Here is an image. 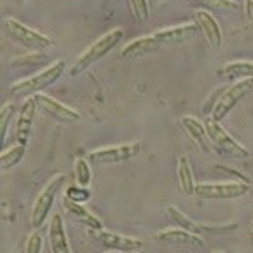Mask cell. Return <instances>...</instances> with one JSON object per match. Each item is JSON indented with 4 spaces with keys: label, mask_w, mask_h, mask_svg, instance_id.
<instances>
[{
    "label": "cell",
    "mask_w": 253,
    "mask_h": 253,
    "mask_svg": "<svg viewBox=\"0 0 253 253\" xmlns=\"http://www.w3.org/2000/svg\"><path fill=\"white\" fill-rule=\"evenodd\" d=\"M167 213H169L174 222L179 228L186 230L190 233H195V235H203V233H211V235H230V233L237 232V224H224V226H208V224H199V222H194L192 219L183 213L179 208L175 206H169L167 208Z\"/></svg>",
    "instance_id": "cell-9"
},
{
    "label": "cell",
    "mask_w": 253,
    "mask_h": 253,
    "mask_svg": "<svg viewBox=\"0 0 253 253\" xmlns=\"http://www.w3.org/2000/svg\"><path fill=\"white\" fill-rule=\"evenodd\" d=\"M197 33H199V26L197 24H183V26L169 27V29H161V31L152 33V40L159 51V49L163 47L179 45V43L188 42Z\"/></svg>",
    "instance_id": "cell-10"
},
{
    "label": "cell",
    "mask_w": 253,
    "mask_h": 253,
    "mask_svg": "<svg viewBox=\"0 0 253 253\" xmlns=\"http://www.w3.org/2000/svg\"><path fill=\"white\" fill-rule=\"evenodd\" d=\"M49 248L51 253H73L71 252V244L67 241V233H65V226H63L62 215L54 213L49 222Z\"/></svg>",
    "instance_id": "cell-15"
},
{
    "label": "cell",
    "mask_w": 253,
    "mask_h": 253,
    "mask_svg": "<svg viewBox=\"0 0 253 253\" xmlns=\"http://www.w3.org/2000/svg\"><path fill=\"white\" fill-rule=\"evenodd\" d=\"M205 125H206V130H208V136H210L211 145L215 147V150L226 154V156H232V158H239V159H244L250 156L248 148L243 147L235 137L230 136V134L221 126V123L215 122L213 118H208L205 122Z\"/></svg>",
    "instance_id": "cell-5"
},
{
    "label": "cell",
    "mask_w": 253,
    "mask_h": 253,
    "mask_svg": "<svg viewBox=\"0 0 253 253\" xmlns=\"http://www.w3.org/2000/svg\"><path fill=\"white\" fill-rule=\"evenodd\" d=\"M15 2H18V4H24V2H26V0H15Z\"/></svg>",
    "instance_id": "cell-31"
},
{
    "label": "cell",
    "mask_w": 253,
    "mask_h": 253,
    "mask_svg": "<svg viewBox=\"0 0 253 253\" xmlns=\"http://www.w3.org/2000/svg\"><path fill=\"white\" fill-rule=\"evenodd\" d=\"M213 253H221V252H213Z\"/></svg>",
    "instance_id": "cell-33"
},
{
    "label": "cell",
    "mask_w": 253,
    "mask_h": 253,
    "mask_svg": "<svg viewBox=\"0 0 253 253\" xmlns=\"http://www.w3.org/2000/svg\"><path fill=\"white\" fill-rule=\"evenodd\" d=\"M4 31L15 40L18 45L29 49V51H47L54 47V40L35 31L31 27L24 26L15 18H4Z\"/></svg>",
    "instance_id": "cell-3"
},
{
    "label": "cell",
    "mask_w": 253,
    "mask_h": 253,
    "mask_svg": "<svg viewBox=\"0 0 253 253\" xmlns=\"http://www.w3.org/2000/svg\"><path fill=\"white\" fill-rule=\"evenodd\" d=\"M139 150H141V143L132 141V143H125V145H118V147H105V148L92 150V152L87 154V159H89L90 163H96V165L123 163V161L136 158L137 154H139Z\"/></svg>",
    "instance_id": "cell-7"
},
{
    "label": "cell",
    "mask_w": 253,
    "mask_h": 253,
    "mask_svg": "<svg viewBox=\"0 0 253 253\" xmlns=\"http://www.w3.org/2000/svg\"><path fill=\"white\" fill-rule=\"evenodd\" d=\"M63 73H65V62L63 60L53 62L51 65H47L43 71H40L31 78L20 80V82L11 85L9 94L15 96V98H27V96L31 98L33 94H38L45 87H51L53 84H56L62 78Z\"/></svg>",
    "instance_id": "cell-2"
},
{
    "label": "cell",
    "mask_w": 253,
    "mask_h": 253,
    "mask_svg": "<svg viewBox=\"0 0 253 253\" xmlns=\"http://www.w3.org/2000/svg\"><path fill=\"white\" fill-rule=\"evenodd\" d=\"M92 237H94L96 241H100L105 248L116 250V252L136 253L143 248V243L139 239L125 237V235H118V233L105 232V230H92Z\"/></svg>",
    "instance_id": "cell-12"
},
{
    "label": "cell",
    "mask_w": 253,
    "mask_h": 253,
    "mask_svg": "<svg viewBox=\"0 0 253 253\" xmlns=\"http://www.w3.org/2000/svg\"><path fill=\"white\" fill-rule=\"evenodd\" d=\"M181 125H183L185 132L194 139L195 145H197L203 152L205 154L211 152V141H210V136H208V130H206L205 123H201L199 120L194 116H183L181 118Z\"/></svg>",
    "instance_id": "cell-16"
},
{
    "label": "cell",
    "mask_w": 253,
    "mask_h": 253,
    "mask_svg": "<svg viewBox=\"0 0 253 253\" xmlns=\"http://www.w3.org/2000/svg\"><path fill=\"white\" fill-rule=\"evenodd\" d=\"M156 239L159 243L174 244V246H192V248H203L205 246V243H203V239L199 235L186 232V230H183L179 226L156 233Z\"/></svg>",
    "instance_id": "cell-14"
},
{
    "label": "cell",
    "mask_w": 253,
    "mask_h": 253,
    "mask_svg": "<svg viewBox=\"0 0 253 253\" xmlns=\"http://www.w3.org/2000/svg\"><path fill=\"white\" fill-rule=\"evenodd\" d=\"M158 51L156 47V43L152 40V35H148V37H141V38H136L134 42L126 43L125 47L122 49V56L123 60H134V58H141L145 54H152Z\"/></svg>",
    "instance_id": "cell-18"
},
{
    "label": "cell",
    "mask_w": 253,
    "mask_h": 253,
    "mask_svg": "<svg viewBox=\"0 0 253 253\" xmlns=\"http://www.w3.org/2000/svg\"><path fill=\"white\" fill-rule=\"evenodd\" d=\"M221 74L230 80H253V62H230L221 69Z\"/></svg>",
    "instance_id": "cell-21"
},
{
    "label": "cell",
    "mask_w": 253,
    "mask_h": 253,
    "mask_svg": "<svg viewBox=\"0 0 253 253\" xmlns=\"http://www.w3.org/2000/svg\"><path fill=\"white\" fill-rule=\"evenodd\" d=\"M43 248V239L40 233H33L31 237L27 239L26 244V253H42Z\"/></svg>",
    "instance_id": "cell-29"
},
{
    "label": "cell",
    "mask_w": 253,
    "mask_h": 253,
    "mask_svg": "<svg viewBox=\"0 0 253 253\" xmlns=\"http://www.w3.org/2000/svg\"><path fill=\"white\" fill-rule=\"evenodd\" d=\"M226 89H228V87H219L217 90H213V92H211V96L208 98V101L203 105V111H205V114H211V112L215 111L217 103H219V100L222 98V94H224V90H226Z\"/></svg>",
    "instance_id": "cell-28"
},
{
    "label": "cell",
    "mask_w": 253,
    "mask_h": 253,
    "mask_svg": "<svg viewBox=\"0 0 253 253\" xmlns=\"http://www.w3.org/2000/svg\"><path fill=\"white\" fill-rule=\"evenodd\" d=\"M194 20L195 24L199 26V31H203L205 38L208 40L211 49H221L222 45V31H221V26H219V22L213 18L211 13L208 11H195L194 13Z\"/></svg>",
    "instance_id": "cell-13"
},
{
    "label": "cell",
    "mask_w": 253,
    "mask_h": 253,
    "mask_svg": "<svg viewBox=\"0 0 253 253\" xmlns=\"http://www.w3.org/2000/svg\"><path fill=\"white\" fill-rule=\"evenodd\" d=\"M35 101H37V107L42 112H45L49 118H53L56 122H65V123H73L80 120V112H76L71 107L63 105L62 101L54 100L47 94H37L35 96Z\"/></svg>",
    "instance_id": "cell-11"
},
{
    "label": "cell",
    "mask_w": 253,
    "mask_h": 253,
    "mask_svg": "<svg viewBox=\"0 0 253 253\" xmlns=\"http://www.w3.org/2000/svg\"><path fill=\"white\" fill-rule=\"evenodd\" d=\"M11 120H15V105L5 103L0 111V139L2 141H5V137H7V128H9Z\"/></svg>",
    "instance_id": "cell-25"
},
{
    "label": "cell",
    "mask_w": 253,
    "mask_h": 253,
    "mask_svg": "<svg viewBox=\"0 0 253 253\" xmlns=\"http://www.w3.org/2000/svg\"><path fill=\"white\" fill-rule=\"evenodd\" d=\"M37 111L38 107L35 98H29V100L24 101V105L18 112V120H16V137H18L20 145H26L29 141V132H31V125Z\"/></svg>",
    "instance_id": "cell-17"
},
{
    "label": "cell",
    "mask_w": 253,
    "mask_h": 253,
    "mask_svg": "<svg viewBox=\"0 0 253 253\" xmlns=\"http://www.w3.org/2000/svg\"><path fill=\"white\" fill-rule=\"evenodd\" d=\"M128 4H130L132 15H134V18H136L139 24L148 20V16H150L148 0H128Z\"/></svg>",
    "instance_id": "cell-26"
},
{
    "label": "cell",
    "mask_w": 253,
    "mask_h": 253,
    "mask_svg": "<svg viewBox=\"0 0 253 253\" xmlns=\"http://www.w3.org/2000/svg\"><path fill=\"white\" fill-rule=\"evenodd\" d=\"M123 35H125V33H123V29H120V27L105 33L103 37L98 38L94 43H90L89 47L80 54V58L76 60L73 69H69V74H71V76H80V74H84L85 71L92 67L96 62H100L101 58H105L107 54L111 53L112 49L122 42Z\"/></svg>",
    "instance_id": "cell-1"
},
{
    "label": "cell",
    "mask_w": 253,
    "mask_h": 253,
    "mask_svg": "<svg viewBox=\"0 0 253 253\" xmlns=\"http://www.w3.org/2000/svg\"><path fill=\"white\" fill-rule=\"evenodd\" d=\"M74 179H76V185L78 186L89 188L90 179H92V170H90L89 159L78 158L74 161Z\"/></svg>",
    "instance_id": "cell-24"
},
{
    "label": "cell",
    "mask_w": 253,
    "mask_h": 253,
    "mask_svg": "<svg viewBox=\"0 0 253 253\" xmlns=\"http://www.w3.org/2000/svg\"><path fill=\"white\" fill-rule=\"evenodd\" d=\"M177 181H179V186L185 195L195 194V186L197 185H195V181H194V174H192L188 159H186L185 156H181L179 161H177Z\"/></svg>",
    "instance_id": "cell-20"
},
{
    "label": "cell",
    "mask_w": 253,
    "mask_h": 253,
    "mask_svg": "<svg viewBox=\"0 0 253 253\" xmlns=\"http://www.w3.org/2000/svg\"><path fill=\"white\" fill-rule=\"evenodd\" d=\"M109 253H123V252H116V250H111Z\"/></svg>",
    "instance_id": "cell-32"
},
{
    "label": "cell",
    "mask_w": 253,
    "mask_h": 253,
    "mask_svg": "<svg viewBox=\"0 0 253 253\" xmlns=\"http://www.w3.org/2000/svg\"><path fill=\"white\" fill-rule=\"evenodd\" d=\"M190 4L203 11H217V13H230L237 11L239 4L235 0H188Z\"/></svg>",
    "instance_id": "cell-22"
},
{
    "label": "cell",
    "mask_w": 253,
    "mask_h": 253,
    "mask_svg": "<svg viewBox=\"0 0 253 253\" xmlns=\"http://www.w3.org/2000/svg\"><path fill=\"white\" fill-rule=\"evenodd\" d=\"M63 208H65L67 213H71L76 221H80L82 224H85L87 228H90V230H103V224H101L100 219L92 215V213H90L84 205L74 203V201H71V199L65 197V199H63Z\"/></svg>",
    "instance_id": "cell-19"
},
{
    "label": "cell",
    "mask_w": 253,
    "mask_h": 253,
    "mask_svg": "<svg viewBox=\"0 0 253 253\" xmlns=\"http://www.w3.org/2000/svg\"><path fill=\"white\" fill-rule=\"evenodd\" d=\"M250 192L246 183H201L195 186V195L205 201H232L239 199Z\"/></svg>",
    "instance_id": "cell-6"
},
{
    "label": "cell",
    "mask_w": 253,
    "mask_h": 253,
    "mask_svg": "<svg viewBox=\"0 0 253 253\" xmlns=\"http://www.w3.org/2000/svg\"><path fill=\"white\" fill-rule=\"evenodd\" d=\"M244 15H246L248 20L253 22V0H246L244 2Z\"/></svg>",
    "instance_id": "cell-30"
},
{
    "label": "cell",
    "mask_w": 253,
    "mask_h": 253,
    "mask_svg": "<svg viewBox=\"0 0 253 253\" xmlns=\"http://www.w3.org/2000/svg\"><path fill=\"white\" fill-rule=\"evenodd\" d=\"M252 90H253V80H239L237 84L230 85L224 90V94L219 100V103H217L215 111L211 112V118L215 122H222L232 112V109L237 107L239 101L243 100V98H246Z\"/></svg>",
    "instance_id": "cell-8"
},
{
    "label": "cell",
    "mask_w": 253,
    "mask_h": 253,
    "mask_svg": "<svg viewBox=\"0 0 253 253\" xmlns=\"http://www.w3.org/2000/svg\"><path fill=\"white\" fill-rule=\"evenodd\" d=\"M65 185V175H56L49 181L47 186L40 192V195L37 197L35 205H33L31 210V226L33 228H42L43 222L47 221L49 213H51V208L54 205V199L56 195L60 194V190Z\"/></svg>",
    "instance_id": "cell-4"
},
{
    "label": "cell",
    "mask_w": 253,
    "mask_h": 253,
    "mask_svg": "<svg viewBox=\"0 0 253 253\" xmlns=\"http://www.w3.org/2000/svg\"><path fill=\"white\" fill-rule=\"evenodd\" d=\"M24 156H26V145H20V143H18L15 147H11L9 150L2 152V156H0V169L2 170L13 169L15 165L20 163Z\"/></svg>",
    "instance_id": "cell-23"
},
{
    "label": "cell",
    "mask_w": 253,
    "mask_h": 253,
    "mask_svg": "<svg viewBox=\"0 0 253 253\" xmlns=\"http://www.w3.org/2000/svg\"><path fill=\"white\" fill-rule=\"evenodd\" d=\"M65 197L82 205V203H85V201H89L90 190L85 188V186H69V188L65 190Z\"/></svg>",
    "instance_id": "cell-27"
}]
</instances>
